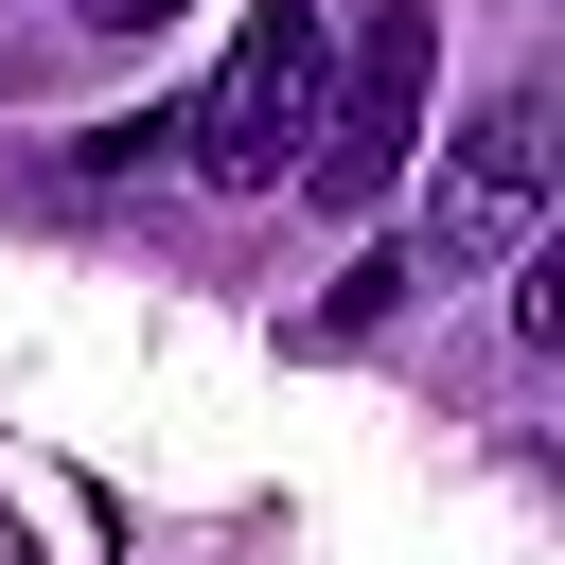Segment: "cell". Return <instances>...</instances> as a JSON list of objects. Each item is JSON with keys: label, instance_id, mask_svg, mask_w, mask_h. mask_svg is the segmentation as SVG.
Instances as JSON below:
<instances>
[{"label": "cell", "instance_id": "cell-1", "mask_svg": "<svg viewBox=\"0 0 565 565\" xmlns=\"http://www.w3.org/2000/svg\"><path fill=\"white\" fill-rule=\"evenodd\" d=\"M424 106H441V0H353V53L318 71L300 194H318V212H371V194L424 159Z\"/></svg>", "mask_w": 565, "mask_h": 565}, {"label": "cell", "instance_id": "cell-2", "mask_svg": "<svg viewBox=\"0 0 565 565\" xmlns=\"http://www.w3.org/2000/svg\"><path fill=\"white\" fill-rule=\"evenodd\" d=\"M318 71H335V35H318V0H265L230 53H212V88L159 124L212 194H282L300 177V141H318Z\"/></svg>", "mask_w": 565, "mask_h": 565}, {"label": "cell", "instance_id": "cell-3", "mask_svg": "<svg viewBox=\"0 0 565 565\" xmlns=\"http://www.w3.org/2000/svg\"><path fill=\"white\" fill-rule=\"evenodd\" d=\"M530 212H547V88H494V106L441 141V177H424V247H406V282H477V265H512Z\"/></svg>", "mask_w": 565, "mask_h": 565}, {"label": "cell", "instance_id": "cell-4", "mask_svg": "<svg viewBox=\"0 0 565 565\" xmlns=\"http://www.w3.org/2000/svg\"><path fill=\"white\" fill-rule=\"evenodd\" d=\"M88 35H159V18H194V0H71Z\"/></svg>", "mask_w": 565, "mask_h": 565}]
</instances>
